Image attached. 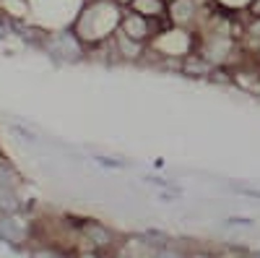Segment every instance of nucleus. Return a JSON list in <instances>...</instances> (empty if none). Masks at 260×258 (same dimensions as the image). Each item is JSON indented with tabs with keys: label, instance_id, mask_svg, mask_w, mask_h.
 <instances>
[{
	"label": "nucleus",
	"instance_id": "obj_1",
	"mask_svg": "<svg viewBox=\"0 0 260 258\" xmlns=\"http://www.w3.org/2000/svg\"><path fill=\"white\" fill-rule=\"evenodd\" d=\"M120 16L122 8L115 0H86L71 29L86 50H94L112 39V34L120 29Z\"/></svg>",
	"mask_w": 260,
	"mask_h": 258
},
{
	"label": "nucleus",
	"instance_id": "obj_2",
	"mask_svg": "<svg viewBox=\"0 0 260 258\" xmlns=\"http://www.w3.org/2000/svg\"><path fill=\"white\" fill-rule=\"evenodd\" d=\"M78 240L83 243L81 250H96L102 255H115L122 235H117L110 224H104L99 219H78Z\"/></svg>",
	"mask_w": 260,
	"mask_h": 258
},
{
	"label": "nucleus",
	"instance_id": "obj_3",
	"mask_svg": "<svg viewBox=\"0 0 260 258\" xmlns=\"http://www.w3.org/2000/svg\"><path fill=\"white\" fill-rule=\"evenodd\" d=\"M127 8L146 18H169V6L164 0H133Z\"/></svg>",
	"mask_w": 260,
	"mask_h": 258
},
{
	"label": "nucleus",
	"instance_id": "obj_4",
	"mask_svg": "<svg viewBox=\"0 0 260 258\" xmlns=\"http://www.w3.org/2000/svg\"><path fill=\"white\" fill-rule=\"evenodd\" d=\"M252 0H213V6L224 13H247Z\"/></svg>",
	"mask_w": 260,
	"mask_h": 258
},
{
	"label": "nucleus",
	"instance_id": "obj_5",
	"mask_svg": "<svg viewBox=\"0 0 260 258\" xmlns=\"http://www.w3.org/2000/svg\"><path fill=\"white\" fill-rule=\"evenodd\" d=\"M154 258H192V255H190L187 250H182L180 245H175V243H169V245L159 248Z\"/></svg>",
	"mask_w": 260,
	"mask_h": 258
},
{
	"label": "nucleus",
	"instance_id": "obj_6",
	"mask_svg": "<svg viewBox=\"0 0 260 258\" xmlns=\"http://www.w3.org/2000/svg\"><path fill=\"white\" fill-rule=\"evenodd\" d=\"M11 131H13L16 136H21V138H24L26 144H37V141H39V138L34 136V131H29V128H24V125H18V123H13V125H11Z\"/></svg>",
	"mask_w": 260,
	"mask_h": 258
},
{
	"label": "nucleus",
	"instance_id": "obj_7",
	"mask_svg": "<svg viewBox=\"0 0 260 258\" xmlns=\"http://www.w3.org/2000/svg\"><path fill=\"white\" fill-rule=\"evenodd\" d=\"M94 162H99L102 167H112V169H122V167H130V162H120V159H112V157H102L96 154Z\"/></svg>",
	"mask_w": 260,
	"mask_h": 258
},
{
	"label": "nucleus",
	"instance_id": "obj_8",
	"mask_svg": "<svg viewBox=\"0 0 260 258\" xmlns=\"http://www.w3.org/2000/svg\"><path fill=\"white\" fill-rule=\"evenodd\" d=\"M224 227H255V219H247V217H226L224 219Z\"/></svg>",
	"mask_w": 260,
	"mask_h": 258
},
{
	"label": "nucleus",
	"instance_id": "obj_9",
	"mask_svg": "<svg viewBox=\"0 0 260 258\" xmlns=\"http://www.w3.org/2000/svg\"><path fill=\"white\" fill-rule=\"evenodd\" d=\"M234 193H240V196H247V198H257L260 201V188H247V185H232Z\"/></svg>",
	"mask_w": 260,
	"mask_h": 258
},
{
	"label": "nucleus",
	"instance_id": "obj_10",
	"mask_svg": "<svg viewBox=\"0 0 260 258\" xmlns=\"http://www.w3.org/2000/svg\"><path fill=\"white\" fill-rule=\"evenodd\" d=\"M76 258H104L102 253H96V250H89V248H86V250H78L76 253Z\"/></svg>",
	"mask_w": 260,
	"mask_h": 258
},
{
	"label": "nucleus",
	"instance_id": "obj_11",
	"mask_svg": "<svg viewBox=\"0 0 260 258\" xmlns=\"http://www.w3.org/2000/svg\"><path fill=\"white\" fill-rule=\"evenodd\" d=\"M115 3H117V6H120V8H127V6H130V3H133V0H115Z\"/></svg>",
	"mask_w": 260,
	"mask_h": 258
},
{
	"label": "nucleus",
	"instance_id": "obj_12",
	"mask_svg": "<svg viewBox=\"0 0 260 258\" xmlns=\"http://www.w3.org/2000/svg\"><path fill=\"white\" fill-rule=\"evenodd\" d=\"M164 3H167V6H169V3H175V0H164Z\"/></svg>",
	"mask_w": 260,
	"mask_h": 258
}]
</instances>
